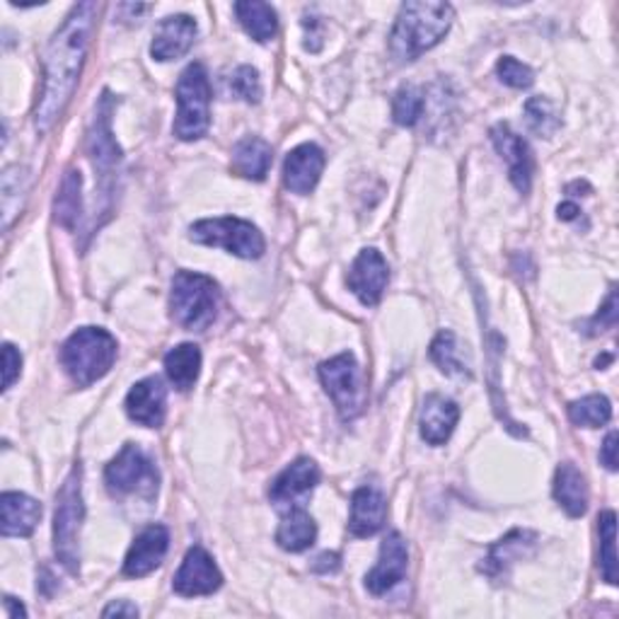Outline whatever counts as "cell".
Returning a JSON list of instances; mask_svg holds the SVG:
<instances>
[{"label": "cell", "instance_id": "6da1fadb", "mask_svg": "<svg viewBox=\"0 0 619 619\" xmlns=\"http://www.w3.org/2000/svg\"><path fill=\"white\" fill-rule=\"evenodd\" d=\"M97 10V3L75 6L71 16L65 18L63 28L51 37L44 54L42 97H39L34 110V124L39 131H49L59 122L63 110L69 107L78 81H81Z\"/></svg>", "mask_w": 619, "mask_h": 619}, {"label": "cell", "instance_id": "7a4b0ae2", "mask_svg": "<svg viewBox=\"0 0 619 619\" xmlns=\"http://www.w3.org/2000/svg\"><path fill=\"white\" fill-rule=\"evenodd\" d=\"M453 20L455 10L451 3H439V0L404 3L390 32V54L400 63L416 61L451 32Z\"/></svg>", "mask_w": 619, "mask_h": 619}, {"label": "cell", "instance_id": "3957f363", "mask_svg": "<svg viewBox=\"0 0 619 619\" xmlns=\"http://www.w3.org/2000/svg\"><path fill=\"white\" fill-rule=\"evenodd\" d=\"M116 361V339L102 327H83L61 347L63 371L78 388H90L112 371Z\"/></svg>", "mask_w": 619, "mask_h": 619}, {"label": "cell", "instance_id": "277c9868", "mask_svg": "<svg viewBox=\"0 0 619 619\" xmlns=\"http://www.w3.org/2000/svg\"><path fill=\"white\" fill-rule=\"evenodd\" d=\"M218 286L206 274L179 271L169 293V314L187 332H206L218 314Z\"/></svg>", "mask_w": 619, "mask_h": 619}, {"label": "cell", "instance_id": "5b68a950", "mask_svg": "<svg viewBox=\"0 0 619 619\" xmlns=\"http://www.w3.org/2000/svg\"><path fill=\"white\" fill-rule=\"evenodd\" d=\"M85 518L83 504V467L78 465L63 482L61 492L56 496V513H54V549L59 561L69 571H78L81 566V528Z\"/></svg>", "mask_w": 619, "mask_h": 619}, {"label": "cell", "instance_id": "8992f818", "mask_svg": "<svg viewBox=\"0 0 619 619\" xmlns=\"http://www.w3.org/2000/svg\"><path fill=\"white\" fill-rule=\"evenodd\" d=\"M210 126V83L202 63L184 69L177 83L175 136L179 141H199Z\"/></svg>", "mask_w": 619, "mask_h": 619}, {"label": "cell", "instance_id": "52a82bcc", "mask_svg": "<svg viewBox=\"0 0 619 619\" xmlns=\"http://www.w3.org/2000/svg\"><path fill=\"white\" fill-rule=\"evenodd\" d=\"M189 240L206 247H223L226 252L240 259H259L265 255L267 243L265 235L249 220L223 216V218H206L194 223L189 228Z\"/></svg>", "mask_w": 619, "mask_h": 619}, {"label": "cell", "instance_id": "ba28073f", "mask_svg": "<svg viewBox=\"0 0 619 619\" xmlns=\"http://www.w3.org/2000/svg\"><path fill=\"white\" fill-rule=\"evenodd\" d=\"M104 482H107V489L112 496L138 494L153 502L157 496L161 474H157L153 457L143 451L141 445L126 443L107 465V470H104Z\"/></svg>", "mask_w": 619, "mask_h": 619}, {"label": "cell", "instance_id": "9c48e42d", "mask_svg": "<svg viewBox=\"0 0 619 619\" xmlns=\"http://www.w3.org/2000/svg\"><path fill=\"white\" fill-rule=\"evenodd\" d=\"M320 380L334 400L341 419L349 421L363 410V375L353 353H339L320 365Z\"/></svg>", "mask_w": 619, "mask_h": 619}, {"label": "cell", "instance_id": "30bf717a", "mask_svg": "<svg viewBox=\"0 0 619 619\" xmlns=\"http://www.w3.org/2000/svg\"><path fill=\"white\" fill-rule=\"evenodd\" d=\"M223 586V574L214 557L208 555L204 547H192L184 557L179 571L175 574L173 588L177 596L196 598V596H210Z\"/></svg>", "mask_w": 619, "mask_h": 619}, {"label": "cell", "instance_id": "8fae6325", "mask_svg": "<svg viewBox=\"0 0 619 619\" xmlns=\"http://www.w3.org/2000/svg\"><path fill=\"white\" fill-rule=\"evenodd\" d=\"M388 281H390L388 261L373 247L363 249V252L355 257L351 271H349V279H347L351 293L368 308L378 306L380 298H383V293H385Z\"/></svg>", "mask_w": 619, "mask_h": 619}, {"label": "cell", "instance_id": "7c38bea8", "mask_svg": "<svg viewBox=\"0 0 619 619\" xmlns=\"http://www.w3.org/2000/svg\"><path fill=\"white\" fill-rule=\"evenodd\" d=\"M406 561H410V549H406L404 537L400 533H390L383 545H380V557L373 571L365 576V588L373 596H383L390 588L398 586L406 574Z\"/></svg>", "mask_w": 619, "mask_h": 619}, {"label": "cell", "instance_id": "4fadbf2b", "mask_svg": "<svg viewBox=\"0 0 619 619\" xmlns=\"http://www.w3.org/2000/svg\"><path fill=\"white\" fill-rule=\"evenodd\" d=\"M126 414L131 421L146 426V429H161L167 412V390L161 378H146L136 383L126 394Z\"/></svg>", "mask_w": 619, "mask_h": 619}, {"label": "cell", "instance_id": "5bb4252c", "mask_svg": "<svg viewBox=\"0 0 619 619\" xmlns=\"http://www.w3.org/2000/svg\"><path fill=\"white\" fill-rule=\"evenodd\" d=\"M169 549V530L165 525H148L146 530L134 539L124 559V576L143 578L153 574L163 564Z\"/></svg>", "mask_w": 619, "mask_h": 619}, {"label": "cell", "instance_id": "9a60e30c", "mask_svg": "<svg viewBox=\"0 0 619 619\" xmlns=\"http://www.w3.org/2000/svg\"><path fill=\"white\" fill-rule=\"evenodd\" d=\"M492 141L498 155L508 163V177L513 182V187H516L520 194H528L533 187V167H535L528 143H525L518 134H513L506 124H498L492 128Z\"/></svg>", "mask_w": 619, "mask_h": 619}, {"label": "cell", "instance_id": "2e32d148", "mask_svg": "<svg viewBox=\"0 0 619 619\" xmlns=\"http://www.w3.org/2000/svg\"><path fill=\"white\" fill-rule=\"evenodd\" d=\"M324 169V153L314 143H302L286 155L283 163V184L288 192L306 196L310 194L322 177Z\"/></svg>", "mask_w": 619, "mask_h": 619}, {"label": "cell", "instance_id": "e0dca14e", "mask_svg": "<svg viewBox=\"0 0 619 619\" xmlns=\"http://www.w3.org/2000/svg\"><path fill=\"white\" fill-rule=\"evenodd\" d=\"M320 484V467L310 457H298L288 465L279 477L274 479L269 498L279 506H296V502L306 498L314 486Z\"/></svg>", "mask_w": 619, "mask_h": 619}, {"label": "cell", "instance_id": "ac0fdd59", "mask_svg": "<svg viewBox=\"0 0 619 619\" xmlns=\"http://www.w3.org/2000/svg\"><path fill=\"white\" fill-rule=\"evenodd\" d=\"M196 22L189 16H169L155 28L151 56L155 61H177L194 47Z\"/></svg>", "mask_w": 619, "mask_h": 619}, {"label": "cell", "instance_id": "d6986e66", "mask_svg": "<svg viewBox=\"0 0 619 619\" xmlns=\"http://www.w3.org/2000/svg\"><path fill=\"white\" fill-rule=\"evenodd\" d=\"M388 518V504L385 496L380 494L375 486H361L351 496V518L349 530L355 537H371L383 530Z\"/></svg>", "mask_w": 619, "mask_h": 619}, {"label": "cell", "instance_id": "ffe728a7", "mask_svg": "<svg viewBox=\"0 0 619 619\" xmlns=\"http://www.w3.org/2000/svg\"><path fill=\"white\" fill-rule=\"evenodd\" d=\"M460 419V406L443 398V394H429L424 400V406H421V439H424L429 445H443L447 443V439L453 436V431L457 426Z\"/></svg>", "mask_w": 619, "mask_h": 619}, {"label": "cell", "instance_id": "44dd1931", "mask_svg": "<svg viewBox=\"0 0 619 619\" xmlns=\"http://www.w3.org/2000/svg\"><path fill=\"white\" fill-rule=\"evenodd\" d=\"M0 513H3V537H30L42 520V504L28 494L6 492L0 496Z\"/></svg>", "mask_w": 619, "mask_h": 619}, {"label": "cell", "instance_id": "7402d4cb", "mask_svg": "<svg viewBox=\"0 0 619 619\" xmlns=\"http://www.w3.org/2000/svg\"><path fill=\"white\" fill-rule=\"evenodd\" d=\"M535 543H537V535L533 530H513L504 539H498V543L489 549V557L484 559L479 569L492 578L504 576L508 571V566L528 555V551L535 547Z\"/></svg>", "mask_w": 619, "mask_h": 619}, {"label": "cell", "instance_id": "603a6c76", "mask_svg": "<svg viewBox=\"0 0 619 619\" xmlns=\"http://www.w3.org/2000/svg\"><path fill=\"white\" fill-rule=\"evenodd\" d=\"M555 498L557 504L569 513L571 518H581L588 510V482L584 477V472L578 470L574 463H564L557 467L555 474Z\"/></svg>", "mask_w": 619, "mask_h": 619}, {"label": "cell", "instance_id": "cb8c5ba5", "mask_svg": "<svg viewBox=\"0 0 619 619\" xmlns=\"http://www.w3.org/2000/svg\"><path fill=\"white\" fill-rule=\"evenodd\" d=\"M274 163L271 146L259 136H247L233 148V173L245 179H267Z\"/></svg>", "mask_w": 619, "mask_h": 619}, {"label": "cell", "instance_id": "d4e9b609", "mask_svg": "<svg viewBox=\"0 0 619 619\" xmlns=\"http://www.w3.org/2000/svg\"><path fill=\"white\" fill-rule=\"evenodd\" d=\"M314 539H318V525H314L310 513L300 506L288 510L279 530H276V543L286 551H306L314 545Z\"/></svg>", "mask_w": 619, "mask_h": 619}, {"label": "cell", "instance_id": "484cf974", "mask_svg": "<svg viewBox=\"0 0 619 619\" xmlns=\"http://www.w3.org/2000/svg\"><path fill=\"white\" fill-rule=\"evenodd\" d=\"M237 22L243 24V30L259 44H267L279 32V18L269 3H259V0H240L235 3Z\"/></svg>", "mask_w": 619, "mask_h": 619}, {"label": "cell", "instance_id": "4316f807", "mask_svg": "<svg viewBox=\"0 0 619 619\" xmlns=\"http://www.w3.org/2000/svg\"><path fill=\"white\" fill-rule=\"evenodd\" d=\"M165 373L175 390L187 392L202 373V349L196 344H179L165 355Z\"/></svg>", "mask_w": 619, "mask_h": 619}, {"label": "cell", "instance_id": "83f0119b", "mask_svg": "<svg viewBox=\"0 0 619 619\" xmlns=\"http://www.w3.org/2000/svg\"><path fill=\"white\" fill-rule=\"evenodd\" d=\"M431 359L445 375H472L467 347H463V341H460L451 329H443V332L433 339Z\"/></svg>", "mask_w": 619, "mask_h": 619}, {"label": "cell", "instance_id": "f1b7e54d", "mask_svg": "<svg viewBox=\"0 0 619 619\" xmlns=\"http://www.w3.org/2000/svg\"><path fill=\"white\" fill-rule=\"evenodd\" d=\"M81 189H83L81 173H78V169H69L61 182V189L54 202L56 223L69 230H75L78 223H81V214H83V192Z\"/></svg>", "mask_w": 619, "mask_h": 619}, {"label": "cell", "instance_id": "f546056e", "mask_svg": "<svg viewBox=\"0 0 619 619\" xmlns=\"http://www.w3.org/2000/svg\"><path fill=\"white\" fill-rule=\"evenodd\" d=\"M569 419L576 426L600 429L612 419V404L605 394H588V398L569 404Z\"/></svg>", "mask_w": 619, "mask_h": 619}, {"label": "cell", "instance_id": "4dcf8cb0", "mask_svg": "<svg viewBox=\"0 0 619 619\" xmlns=\"http://www.w3.org/2000/svg\"><path fill=\"white\" fill-rule=\"evenodd\" d=\"M600 530V574L605 584L617 586V551H615V537H617V518L615 510H605L598 518Z\"/></svg>", "mask_w": 619, "mask_h": 619}, {"label": "cell", "instance_id": "1f68e13d", "mask_svg": "<svg viewBox=\"0 0 619 619\" xmlns=\"http://www.w3.org/2000/svg\"><path fill=\"white\" fill-rule=\"evenodd\" d=\"M525 118H528L530 131L545 138H551L561 128V116L555 102L547 97H530L525 102Z\"/></svg>", "mask_w": 619, "mask_h": 619}, {"label": "cell", "instance_id": "d6a6232c", "mask_svg": "<svg viewBox=\"0 0 619 619\" xmlns=\"http://www.w3.org/2000/svg\"><path fill=\"white\" fill-rule=\"evenodd\" d=\"M426 100L421 95V90L414 85H404L398 90V95L392 100V116L400 126H414L421 116H424Z\"/></svg>", "mask_w": 619, "mask_h": 619}, {"label": "cell", "instance_id": "836d02e7", "mask_svg": "<svg viewBox=\"0 0 619 619\" xmlns=\"http://www.w3.org/2000/svg\"><path fill=\"white\" fill-rule=\"evenodd\" d=\"M496 73H498V78H502V83L513 87V90H528L535 83V73H533L530 65H525L513 56L498 59Z\"/></svg>", "mask_w": 619, "mask_h": 619}, {"label": "cell", "instance_id": "e575fe53", "mask_svg": "<svg viewBox=\"0 0 619 619\" xmlns=\"http://www.w3.org/2000/svg\"><path fill=\"white\" fill-rule=\"evenodd\" d=\"M230 90L233 95H237L240 100L257 104L261 100V81L257 69H252V65H240V69H235L230 78Z\"/></svg>", "mask_w": 619, "mask_h": 619}, {"label": "cell", "instance_id": "d590c367", "mask_svg": "<svg viewBox=\"0 0 619 619\" xmlns=\"http://www.w3.org/2000/svg\"><path fill=\"white\" fill-rule=\"evenodd\" d=\"M615 327H617V291L612 288L608 300H605V306L600 308V312L590 320L588 334H598V332H605V329H615Z\"/></svg>", "mask_w": 619, "mask_h": 619}, {"label": "cell", "instance_id": "8d00e7d4", "mask_svg": "<svg viewBox=\"0 0 619 619\" xmlns=\"http://www.w3.org/2000/svg\"><path fill=\"white\" fill-rule=\"evenodd\" d=\"M20 371H22L20 351L12 344H6L3 347V390L12 388V383L20 378Z\"/></svg>", "mask_w": 619, "mask_h": 619}, {"label": "cell", "instance_id": "74e56055", "mask_svg": "<svg viewBox=\"0 0 619 619\" xmlns=\"http://www.w3.org/2000/svg\"><path fill=\"white\" fill-rule=\"evenodd\" d=\"M600 463L610 472L617 470V433L615 431L608 433V439H605V443L600 447Z\"/></svg>", "mask_w": 619, "mask_h": 619}, {"label": "cell", "instance_id": "f35d334b", "mask_svg": "<svg viewBox=\"0 0 619 619\" xmlns=\"http://www.w3.org/2000/svg\"><path fill=\"white\" fill-rule=\"evenodd\" d=\"M339 566H341V557L334 555V551H324V555H320L318 559H314L312 569L318 571V574H337Z\"/></svg>", "mask_w": 619, "mask_h": 619}, {"label": "cell", "instance_id": "ab89813d", "mask_svg": "<svg viewBox=\"0 0 619 619\" xmlns=\"http://www.w3.org/2000/svg\"><path fill=\"white\" fill-rule=\"evenodd\" d=\"M104 617H138V608L136 605H131V602H126V600H116V602H112V605H107V608H104V612H102Z\"/></svg>", "mask_w": 619, "mask_h": 619}, {"label": "cell", "instance_id": "60d3db41", "mask_svg": "<svg viewBox=\"0 0 619 619\" xmlns=\"http://www.w3.org/2000/svg\"><path fill=\"white\" fill-rule=\"evenodd\" d=\"M3 605H6V615H8V617H12V619H16V617H28V610H24V605H22V602L18 605L16 598L6 596Z\"/></svg>", "mask_w": 619, "mask_h": 619}, {"label": "cell", "instance_id": "b9f144b4", "mask_svg": "<svg viewBox=\"0 0 619 619\" xmlns=\"http://www.w3.org/2000/svg\"><path fill=\"white\" fill-rule=\"evenodd\" d=\"M557 214H559V220H574V218H578V214H581V208H578L576 204H561L557 208Z\"/></svg>", "mask_w": 619, "mask_h": 619}]
</instances>
